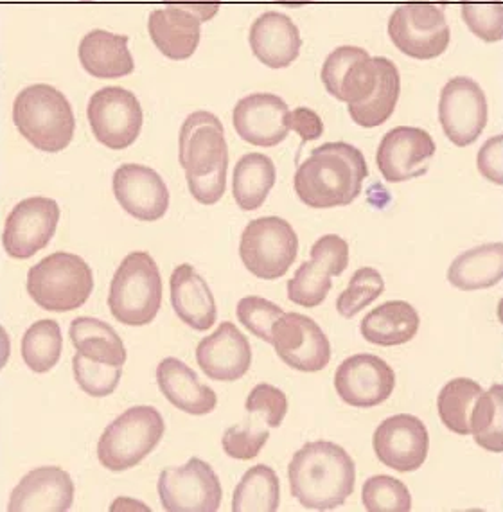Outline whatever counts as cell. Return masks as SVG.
I'll use <instances>...</instances> for the list:
<instances>
[{"label":"cell","mask_w":503,"mask_h":512,"mask_svg":"<svg viewBox=\"0 0 503 512\" xmlns=\"http://www.w3.org/2000/svg\"><path fill=\"white\" fill-rule=\"evenodd\" d=\"M389 36L401 53L414 60H433L446 53L451 31L444 9L432 2H408L389 18Z\"/></svg>","instance_id":"obj_8"},{"label":"cell","mask_w":503,"mask_h":512,"mask_svg":"<svg viewBox=\"0 0 503 512\" xmlns=\"http://www.w3.org/2000/svg\"><path fill=\"white\" fill-rule=\"evenodd\" d=\"M378 65L362 47L342 45L329 54L322 67L327 92L347 105H358L372 96L378 85Z\"/></svg>","instance_id":"obj_18"},{"label":"cell","mask_w":503,"mask_h":512,"mask_svg":"<svg viewBox=\"0 0 503 512\" xmlns=\"http://www.w3.org/2000/svg\"><path fill=\"white\" fill-rule=\"evenodd\" d=\"M252 54L268 69H286L301 54L302 38L292 18L279 11H266L250 26Z\"/></svg>","instance_id":"obj_24"},{"label":"cell","mask_w":503,"mask_h":512,"mask_svg":"<svg viewBox=\"0 0 503 512\" xmlns=\"http://www.w3.org/2000/svg\"><path fill=\"white\" fill-rule=\"evenodd\" d=\"M245 410L248 414L263 415L270 428H279L288 414V399L283 390L261 383L248 394Z\"/></svg>","instance_id":"obj_43"},{"label":"cell","mask_w":503,"mask_h":512,"mask_svg":"<svg viewBox=\"0 0 503 512\" xmlns=\"http://www.w3.org/2000/svg\"><path fill=\"white\" fill-rule=\"evenodd\" d=\"M227 169H229V160H223L220 166L212 169L207 175H186L189 193L193 195L196 202L202 205H214L220 202L225 189H227Z\"/></svg>","instance_id":"obj_45"},{"label":"cell","mask_w":503,"mask_h":512,"mask_svg":"<svg viewBox=\"0 0 503 512\" xmlns=\"http://www.w3.org/2000/svg\"><path fill=\"white\" fill-rule=\"evenodd\" d=\"M238 320L247 327L252 335L261 338L266 344H272V327L275 320L284 315L283 308L263 297H243L236 308Z\"/></svg>","instance_id":"obj_42"},{"label":"cell","mask_w":503,"mask_h":512,"mask_svg":"<svg viewBox=\"0 0 503 512\" xmlns=\"http://www.w3.org/2000/svg\"><path fill=\"white\" fill-rule=\"evenodd\" d=\"M94 292L89 263L76 254L56 252L36 263L27 274V293L45 311L78 309Z\"/></svg>","instance_id":"obj_5"},{"label":"cell","mask_w":503,"mask_h":512,"mask_svg":"<svg viewBox=\"0 0 503 512\" xmlns=\"http://www.w3.org/2000/svg\"><path fill=\"white\" fill-rule=\"evenodd\" d=\"M482 392L484 390L477 381L468 378H457L444 385L437 398V410L450 432L471 435V415Z\"/></svg>","instance_id":"obj_35"},{"label":"cell","mask_w":503,"mask_h":512,"mask_svg":"<svg viewBox=\"0 0 503 512\" xmlns=\"http://www.w3.org/2000/svg\"><path fill=\"white\" fill-rule=\"evenodd\" d=\"M274 2H279V4H290V6H295V4H309V2H315V0H274Z\"/></svg>","instance_id":"obj_50"},{"label":"cell","mask_w":503,"mask_h":512,"mask_svg":"<svg viewBox=\"0 0 503 512\" xmlns=\"http://www.w3.org/2000/svg\"><path fill=\"white\" fill-rule=\"evenodd\" d=\"M471 435L482 450L503 453V385H493L478 398Z\"/></svg>","instance_id":"obj_37"},{"label":"cell","mask_w":503,"mask_h":512,"mask_svg":"<svg viewBox=\"0 0 503 512\" xmlns=\"http://www.w3.org/2000/svg\"><path fill=\"white\" fill-rule=\"evenodd\" d=\"M162 306V279L159 266L148 252H132L117 268L108 308L124 326H148Z\"/></svg>","instance_id":"obj_4"},{"label":"cell","mask_w":503,"mask_h":512,"mask_svg":"<svg viewBox=\"0 0 503 512\" xmlns=\"http://www.w3.org/2000/svg\"><path fill=\"white\" fill-rule=\"evenodd\" d=\"M196 362L211 380L238 381L250 371L252 347L247 336L232 322H221L196 347Z\"/></svg>","instance_id":"obj_22"},{"label":"cell","mask_w":503,"mask_h":512,"mask_svg":"<svg viewBox=\"0 0 503 512\" xmlns=\"http://www.w3.org/2000/svg\"><path fill=\"white\" fill-rule=\"evenodd\" d=\"M157 383L164 398L186 414H211L218 405L216 392L200 383L195 371L178 358H166L159 363Z\"/></svg>","instance_id":"obj_27"},{"label":"cell","mask_w":503,"mask_h":512,"mask_svg":"<svg viewBox=\"0 0 503 512\" xmlns=\"http://www.w3.org/2000/svg\"><path fill=\"white\" fill-rule=\"evenodd\" d=\"M372 448L381 464L399 473H412L423 466L430 450V435L419 417L392 415L376 428Z\"/></svg>","instance_id":"obj_16"},{"label":"cell","mask_w":503,"mask_h":512,"mask_svg":"<svg viewBox=\"0 0 503 512\" xmlns=\"http://www.w3.org/2000/svg\"><path fill=\"white\" fill-rule=\"evenodd\" d=\"M274 160L263 153H247L238 160L232 177V195L243 211H257L274 189Z\"/></svg>","instance_id":"obj_31"},{"label":"cell","mask_w":503,"mask_h":512,"mask_svg":"<svg viewBox=\"0 0 503 512\" xmlns=\"http://www.w3.org/2000/svg\"><path fill=\"white\" fill-rule=\"evenodd\" d=\"M171 304L177 317L195 331H209L216 322V301L209 284L191 265L175 268L169 281Z\"/></svg>","instance_id":"obj_26"},{"label":"cell","mask_w":503,"mask_h":512,"mask_svg":"<svg viewBox=\"0 0 503 512\" xmlns=\"http://www.w3.org/2000/svg\"><path fill=\"white\" fill-rule=\"evenodd\" d=\"M275 353L288 367L301 372H320L331 360V344L313 318L284 313L272 327Z\"/></svg>","instance_id":"obj_13"},{"label":"cell","mask_w":503,"mask_h":512,"mask_svg":"<svg viewBox=\"0 0 503 512\" xmlns=\"http://www.w3.org/2000/svg\"><path fill=\"white\" fill-rule=\"evenodd\" d=\"M200 18L178 8L155 9L148 18L151 42L169 60L182 62L196 53L202 26Z\"/></svg>","instance_id":"obj_25"},{"label":"cell","mask_w":503,"mask_h":512,"mask_svg":"<svg viewBox=\"0 0 503 512\" xmlns=\"http://www.w3.org/2000/svg\"><path fill=\"white\" fill-rule=\"evenodd\" d=\"M367 177L362 151L347 142H326L299 166L293 187L302 204L311 209H335L353 204Z\"/></svg>","instance_id":"obj_1"},{"label":"cell","mask_w":503,"mask_h":512,"mask_svg":"<svg viewBox=\"0 0 503 512\" xmlns=\"http://www.w3.org/2000/svg\"><path fill=\"white\" fill-rule=\"evenodd\" d=\"M114 195L135 220L157 221L169 209V191L155 169L142 164H123L115 169Z\"/></svg>","instance_id":"obj_21"},{"label":"cell","mask_w":503,"mask_h":512,"mask_svg":"<svg viewBox=\"0 0 503 512\" xmlns=\"http://www.w3.org/2000/svg\"><path fill=\"white\" fill-rule=\"evenodd\" d=\"M419 324V313L412 304L389 301L363 318L360 331L369 344L394 347L408 344L417 335Z\"/></svg>","instance_id":"obj_29"},{"label":"cell","mask_w":503,"mask_h":512,"mask_svg":"<svg viewBox=\"0 0 503 512\" xmlns=\"http://www.w3.org/2000/svg\"><path fill=\"white\" fill-rule=\"evenodd\" d=\"M13 123L36 150L60 153L71 144L76 119L69 99L47 83L22 90L13 103Z\"/></svg>","instance_id":"obj_3"},{"label":"cell","mask_w":503,"mask_h":512,"mask_svg":"<svg viewBox=\"0 0 503 512\" xmlns=\"http://www.w3.org/2000/svg\"><path fill=\"white\" fill-rule=\"evenodd\" d=\"M385 292V281L378 270L365 266L356 270L349 286L336 299V311L344 318H353L371 306Z\"/></svg>","instance_id":"obj_40"},{"label":"cell","mask_w":503,"mask_h":512,"mask_svg":"<svg viewBox=\"0 0 503 512\" xmlns=\"http://www.w3.org/2000/svg\"><path fill=\"white\" fill-rule=\"evenodd\" d=\"M9 354H11V340L8 331L0 326V371L8 365Z\"/></svg>","instance_id":"obj_49"},{"label":"cell","mask_w":503,"mask_h":512,"mask_svg":"<svg viewBox=\"0 0 503 512\" xmlns=\"http://www.w3.org/2000/svg\"><path fill=\"white\" fill-rule=\"evenodd\" d=\"M81 67L98 80H119L135 71L128 36L94 29L83 36L78 49Z\"/></svg>","instance_id":"obj_28"},{"label":"cell","mask_w":503,"mask_h":512,"mask_svg":"<svg viewBox=\"0 0 503 512\" xmlns=\"http://www.w3.org/2000/svg\"><path fill=\"white\" fill-rule=\"evenodd\" d=\"M335 389L349 407H378L396 389V374L380 356L354 354L336 369Z\"/></svg>","instance_id":"obj_17"},{"label":"cell","mask_w":503,"mask_h":512,"mask_svg":"<svg viewBox=\"0 0 503 512\" xmlns=\"http://www.w3.org/2000/svg\"><path fill=\"white\" fill-rule=\"evenodd\" d=\"M162 2L193 13L196 18H200V22H209L216 17L221 6V0H162Z\"/></svg>","instance_id":"obj_48"},{"label":"cell","mask_w":503,"mask_h":512,"mask_svg":"<svg viewBox=\"0 0 503 512\" xmlns=\"http://www.w3.org/2000/svg\"><path fill=\"white\" fill-rule=\"evenodd\" d=\"M69 335L76 353L89 360L115 367H123L126 363V349L121 336L117 335L114 327L99 318H74Z\"/></svg>","instance_id":"obj_32"},{"label":"cell","mask_w":503,"mask_h":512,"mask_svg":"<svg viewBox=\"0 0 503 512\" xmlns=\"http://www.w3.org/2000/svg\"><path fill=\"white\" fill-rule=\"evenodd\" d=\"M362 502L369 512H410L412 496L408 487L389 475L369 478L362 489Z\"/></svg>","instance_id":"obj_38"},{"label":"cell","mask_w":503,"mask_h":512,"mask_svg":"<svg viewBox=\"0 0 503 512\" xmlns=\"http://www.w3.org/2000/svg\"><path fill=\"white\" fill-rule=\"evenodd\" d=\"M477 168L486 180L503 186V133L484 142L478 151Z\"/></svg>","instance_id":"obj_46"},{"label":"cell","mask_w":503,"mask_h":512,"mask_svg":"<svg viewBox=\"0 0 503 512\" xmlns=\"http://www.w3.org/2000/svg\"><path fill=\"white\" fill-rule=\"evenodd\" d=\"M178 160L186 175H207L229 160L225 128L211 112L198 110L187 115L178 137Z\"/></svg>","instance_id":"obj_19"},{"label":"cell","mask_w":503,"mask_h":512,"mask_svg":"<svg viewBox=\"0 0 503 512\" xmlns=\"http://www.w3.org/2000/svg\"><path fill=\"white\" fill-rule=\"evenodd\" d=\"M81 2H94V0H81Z\"/></svg>","instance_id":"obj_53"},{"label":"cell","mask_w":503,"mask_h":512,"mask_svg":"<svg viewBox=\"0 0 503 512\" xmlns=\"http://www.w3.org/2000/svg\"><path fill=\"white\" fill-rule=\"evenodd\" d=\"M288 478L293 498L304 509L331 511L353 495L356 466L335 442H309L293 455Z\"/></svg>","instance_id":"obj_2"},{"label":"cell","mask_w":503,"mask_h":512,"mask_svg":"<svg viewBox=\"0 0 503 512\" xmlns=\"http://www.w3.org/2000/svg\"><path fill=\"white\" fill-rule=\"evenodd\" d=\"M72 371L80 389L92 398H106L114 394L123 376V367L94 362L80 353L72 358Z\"/></svg>","instance_id":"obj_41"},{"label":"cell","mask_w":503,"mask_h":512,"mask_svg":"<svg viewBox=\"0 0 503 512\" xmlns=\"http://www.w3.org/2000/svg\"><path fill=\"white\" fill-rule=\"evenodd\" d=\"M374 60L380 72L376 90L363 103L349 105L351 119L362 128H378L387 123L398 106L401 94V76L396 63L390 62L385 56H376Z\"/></svg>","instance_id":"obj_33"},{"label":"cell","mask_w":503,"mask_h":512,"mask_svg":"<svg viewBox=\"0 0 503 512\" xmlns=\"http://www.w3.org/2000/svg\"><path fill=\"white\" fill-rule=\"evenodd\" d=\"M268 439L270 433L266 430H256L248 423L236 424L223 433L221 446L230 459L252 460L261 453Z\"/></svg>","instance_id":"obj_44"},{"label":"cell","mask_w":503,"mask_h":512,"mask_svg":"<svg viewBox=\"0 0 503 512\" xmlns=\"http://www.w3.org/2000/svg\"><path fill=\"white\" fill-rule=\"evenodd\" d=\"M489 106L486 92L468 76L451 78L439 99V121L455 146L466 148L486 130Z\"/></svg>","instance_id":"obj_10"},{"label":"cell","mask_w":503,"mask_h":512,"mask_svg":"<svg viewBox=\"0 0 503 512\" xmlns=\"http://www.w3.org/2000/svg\"><path fill=\"white\" fill-rule=\"evenodd\" d=\"M297 254V232L279 216L252 220L241 234L239 256L248 272L259 279H281L292 268Z\"/></svg>","instance_id":"obj_7"},{"label":"cell","mask_w":503,"mask_h":512,"mask_svg":"<svg viewBox=\"0 0 503 512\" xmlns=\"http://www.w3.org/2000/svg\"><path fill=\"white\" fill-rule=\"evenodd\" d=\"M347 266V241L336 234L322 236L311 248V261L302 263L288 281V299L302 308H317L331 290V277L344 274Z\"/></svg>","instance_id":"obj_12"},{"label":"cell","mask_w":503,"mask_h":512,"mask_svg":"<svg viewBox=\"0 0 503 512\" xmlns=\"http://www.w3.org/2000/svg\"><path fill=\"white\" fill-rule=\"evenodd\" d=\"M159 496L164 511L214 512L221 505L220 478L200 459H191L182 468L160 473Z\"/></svg>","instance_id":"obj_11"},{"label":"cell","mask_w":503,"mask_h":512,"mask_svg":"<svg viewBox=\"0 0 503 512\" xmlns=\"http://www.w3.org/2000/svg\"><path fill=\"white\" fill-rule=\"evenodd\" d=\"M460 15L473 35L486 44L503 40V0H459Z\"/></svg>","instance_id":"obj_39"},{"label":"cell","mask_w":503,"mask_h":512,"mask_svg":"<svg viewBox=\"0 0 503 512\" xmlns=\"http://www.w3.org/2000/svg\"><path fill=\"white\" fill-rule=\"evenodd\" d=\"M60 205L53 198H26L9 212L2 245L13 259H29L44 250L56 234Z\"/></svg>","instance_id":"obj_14"},{"label":"cell","mask_w":503,"mask_h":512,"mask_svg":"<svg viewBox=\"0 0 503 512\" xmlns=\"http://www.w3.org/2000/svg\"><path fill=\"white\" fill-rule=\"evenodd\" d=\"M496 315H498V320H500V324H503V297L498 302V309H496Z\"/></svg>","instance_id":"obj_51"},{"label":"cell","mask_w":503,"mask_h":512,"mask_svg":"<svg viewBox=\"0 0 503 512\" xmlns=\"http://www.w3.org/2000/svg\"><path fill=\"white\" fill-rule=\"evenodd\" d=\"M435 151V141L426 130L398 126L381 139L376 162L381 177L390 184H401L426 175Z\"/></svg>","instance_id":"obj_15"},{"label":"cell","mask_w":503,"mask_h":512,"mask_svg":"<svg viewBox=\"0 0 503 512\" xmlns=\"http://www.w3.org/2000/svg\"><path fill=\"white\" fill-rule=\"evenodd\" d=\"M286 123L290 130L301 135L302 144L317 141L324 135V123H322L320 115L306 106H299L290 112L286 117Z\"/></svg>","instance_id":"obj_47"},{"label":"cell","mask_w":503,"mask_h":512,"mask_svg":"<svg viewBox=\"0 0 503 512\" xmlns=\"http://www.w3.org/2000/svg\"><path fill=\"white\" fill-rule=\"evenodd\" d=\"M281 504V484L274 469L259 464L241 478L234 498V512H274Z\"/></svg>","instance_id":"obj_34"},{"label":"cell","mask_w":503,"mask_h":512,"mask_svg":"<svg viewBox=\"0 0 503 512\" xmlns=\"http://www.w3.org/2000/svg\"><path fill=\"white\" fill-rule=\"evenodd\" d=\"M90 128L108 150H126L141 135L144 115L137 96L123 87H105L87 106Z\"/></svg>","instance_id":"obj_9"},{"label":"cell","mask_w":503,"mask_h":512,"mask_svg":"<svg viewBox=\"0 0 503 512\" xmlns=\"http://www.w3.org/2000/svg\"><path fill=\"white\" fill-rule=\"evenodd\" d=\"M448 281L462 292L487 290L503 281V241L462 252L450 265Z\"/></svg>","instance_id":"obj_30"},{"label":"cell","mask_w":503,"mask_h":512,"mask_svg":"<svg viewBox=\"0 0 503 512\" xmlns=\"http://www.w3.org/2000/svg\"><path fill=\"white\" fill-rule=\"evenodd\" d=\"M74 502V482L65 469L42 466L29 471L9 498V512H67Z\"/></svg>","instance_id":"obj_23"},{"label":"cell","mask_w":503,"mask_h":512,"mask_svg":"<svg viewBox=\"0 0 503 512\" xmlns=\"http://www.w3.org/2000/svg\"><path fill=\"white\" fill-rule=\"evenodd\" d=\"M166 423L153 407H132L106 426L98 442L103 468L121 473L141 464L159 446Z\"/></svg>","instance_id":"obj_6"},{"label":"cell","mask_w":503,"mask_h":512,"mask_svg":"<svg viewBox=\"0 0 503 512\" xmlns=\"http://www.w3.org/2000/svg\"><path fill=\"white\" fill-rule=\"evenodd\" d=\"M290 108L275 94L257 92L239 99L232 112V124L239 137L259 148H274L286 141L290 128L286 117Z\"/></svg>","instance_id":"obj_20"},{"label":"cell","mask_w":503,"mask_h":512,"mask_svg":"<svg viewBox=\"0 0 503 512\" xmlns=\"http://www.w3.org/2000/svg\"><path fill=\"white\" fill-rule=\"evenodd\" d=\"M419 2H435V4H446V2H450V0H419Z\"/></svg>","instance_id":"obj_52"},{"label":"cell","mask_w":503,"mask_h":512,"mask_svg":"<svg viewBox=\"0 0 503 512\" xmlns=\"http://www.w3.org/2000/svg\"><path fill=\"white\" fill-rule=\"evenodd\" d=\"M63 336L60 324L51 318L38 320L22 336L20 353L27 367L36 374H45L62 358Z\"/></svg>","instance_id":"obj_36"}]
</instances>
